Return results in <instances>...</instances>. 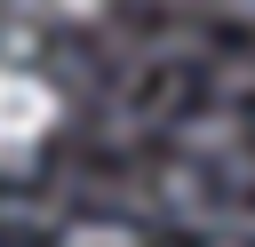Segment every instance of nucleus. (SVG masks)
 Segmentation results:
<instances>
[{"label": "nucleus", "instance_id": "obj_1", "mask_svg": "<svg viewBox=\"0 0 255 247\" xmlns=\"http://www.w3.org/2000/svg\"><path fill=\"white\" fill-rule=\"evenodd\" d=\"M56 120H64V96H56L40 72L0 64V151H32Z\"/></svg>", "mask_w": 255, "mask_h": 247}, {"label": "nucleus", "instance_id": "obj_2", "mask_svg": "<svg viewBox=\"0 0 255 247\" xmlns=\"http://www.w3.org/2000/svg\"><path fill=\"white\" fill-rule=\"evenodd\" d=\"M64 247H135V231H120V223H80Z\"/></svg>", "mask_w": 255, "mask_h": 247}, {"label": "nucleus", "instance_id": "obj_3", "mask_svg": "<svg viewBox=\"0 0 255 247\" xmlns=\"http://www.w3.org/2000/svg\"><path fill=\"white\" fill-rule=\"evenodd\" d=\"M56 8H64V16H96L104 0H56Z\"/></svg>", "mask_w": 255, "mask_h": 247}, {"label": "nucleus", "instance_id": "obj_4", "mask_svg": "<svg viewBox=\"0 0 255 247\" xmlns=\"http://www.w3.org/2000/svg\"><path fill=\"white\" fill-rule=\"evenodd\" d=\"M223 8H231V16H255V0H223Z\"/></svg>", "mask_w": 255, "mask_h": 247}]
</instances>
